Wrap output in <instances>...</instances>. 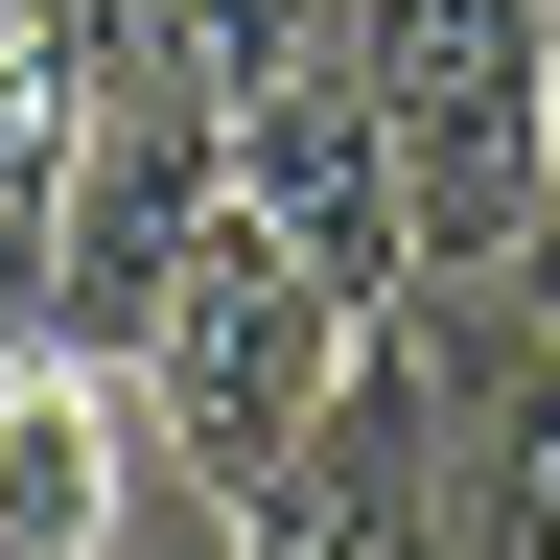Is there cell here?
<instances>
[{
  "mask_svg": "<svg viewBox=\"0 0 560 560\" xmlns=\"http://www.w3.org/2000/svg\"><path fill=\"white\" fill-rule=\"evenodd\" d=\"M350 94L397 140L420 280H537V117H560V0H350Z\"/></svg>",
  "mask_w": 560,
  "mask_h": 560,
  "instance_id": "1",
  "label": "cell"
},
{
  "mask_svg": "<svg viewBox=\"0 0 560 560\" xmlns=\"http://www.w3.org/2000/svg\"><path fill=\"white\" fill-rule=\"evenodd\" d=\"M374 327H397V304H350V280H304L257 210H210V234H187V280L140 304V350H117V374H140V420H164L210 490H234V467H280V444L350 397V350H374Z\"/></svg>",
  "mask_w": 560,
  "mask_h": 560,
  "instance_id": "2",
  "label": "cell"
},
{
  "mask_svg": "<svg viewBox=\"0 0 560 560\" xmlns=\"http://www.w3.org/2000/svg\"><path fill=\"white\" fill-rule=\"evenodd\" d=\"M234 210V117L187 94V70H117L94 117H70V210H47V304L24 327H70V350H140V304L187 280V234Z\"/></svg>",
  "mask_w": 560,
  "mask_h": 560,
  "instance_id": "3",
  "label": "cell"
},
{
  "mask_svg": "<svg viewBox=\"0 0 560 560\" xmlns=\"http://www.w3.org/2000/svg\"><path fill=\"white\" fill-rule=\"evenodd\" d=\"M234 560H444V374H420V304L350 350V397L280 467H234Z\"/></svg>",
  "mask_w": 560,
  "mask_h": 560,
  "instance_id": "4",
  "label": "cell"
},
{
  "mask_svg": "<svg viewBox=\"0 0 560 560\" xmlns=\"http://www.w3.org/2000/svg\"><path fill=\"white\" fill-rule=\"evenodd\" d=\"M234 117V210L304 280H350V304H420V234H397V140H374V94H350V47H304V70H257V94H210Z\"/></svg>",
  "mask_w": 560,
  "mask_h": 560,
  "instance_id": "5",
  "label": "cell"
},
{
  "mask_svg": "<svg viewBox=\"0 0 560 560\" xmlns=\"http://www.w3.org/2000/svg\"><path fill=\"white\" fill-rule=\"evenodd\" d=\"M140 374L117 350H70V327H0V560H117L140 514Z\"/></svg>",
  "mask_w": 560,
  "mask_h": 560,
  "instance_id": "6",
  "label": "cell"
},
{
  "mask_svg": "<svg viewBox=\"0 0 560 560\" xmlns=\"http://www.w3.org/2000/svg\"><path fill=\"white\" fill-rule=\"evenodd\" d=\"M420 374H444V560H560V327H467L420 280Z\"/></svg>",
  "mask_w": 560,
  "mask_h": 560,
  "instance_id": "7",
  "label": "cell"
},
{
  "mask_svg": "<svg viewBox=\"0 0 560 560\" xmlns=\"http://www.w3.org/2000/svg\"><path fill=\"white\" fill-rule=\"evenodd\" d=\"M537 280H560V117H537Z\"/></svg>",
  "mask_w": 560,
  "mask_h": 560,
  "instance_id": "8",
  "label": "cell"
},
{
  "mask_svg": "<svg viewBox=\"0 0 560 560\" xmlns=\"http://www.w3.org/2000/svg\"><path fill=\"white\" fill-rule=\"evenodd\" d=\"M0 24H47V0H0Z\"/></svg>",
  "mask_w": 560,
  "mask_h": 560,
  "instance_id": "9",
  "label": "cell"
}]
</instances>
